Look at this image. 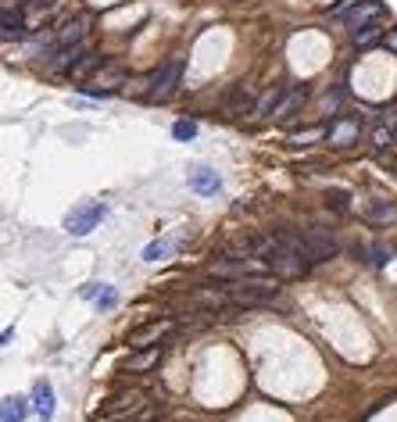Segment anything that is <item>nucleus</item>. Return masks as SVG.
<instances>
[{"label":"nucleus","instance_id":"9b49d317","mask_svg":"<svg viewBox=\"0 0 397 422\" xmlns=\"http://www.w3.org/2000/svg\"><path fill=\"white\" fill-rule=\"evenodd\" d=\"M161 361V347L154 344V347H140L129 361H126V372H147V369H154Z\"/></svg>","mask_w":397,"mask_h":422},{"label":"nucleus","instance_id":"0eeeda50","mask_svg":"<svg viewBox=\"0 0 397 422\" xmlns=\"http://www.w3.org/2000/svg\"><path fill=\"white\" fill-rule=\"evenodd\" d=\"M383 15V4H379V0H358V4H354V11L347 15V26L358 33V29H368L376 19Z\"/></svg>","mask_w":397,"mask_h":422},{"label":"nucleus","instance_id":"f257e3e1","mask_svg":"<svg viewBox=\"0 0 397 422\" xmlns=\"http://www.w3.org/2000/svg\"><path fill=\"white\" fill-rule=\"evenodd\" d=\"M254 251L265 258V265L272 269V272H279V276H301L311 262L308 258H301V254H293V251H286L283 244H279V237H268V240H258L254 244Z\"/></svg>","mask_w":397,"mask_h":422},{"label":"nucleus","instance_id":"20e7f679","mask_svg":"<svg viewBox=\"0 0 397 422\" xmlns=\"http://www.w3.org/2000/svg\"><path fill=\"white\" fill-rule=\"evenodd\" d=\"M304 254H308L311 265L315 262H329L336 254V240L326 230H311V233H304Z\"/></svg>","mask_w":397,"mask_h":422},{"label":"nucleus","instance_id":"1a4fd4ad","mask_svg":"<svg viewBox=\"0 0 397 422\" xmlns=\"http://www.w3.org/2000/svg\"><path fill=\"white\" fill-rule=\"evenodd\" d=\"M190 190L194 193H204V197H211V193H218L222 190V179H218V172H211V168H194L190 172Z\"/></svg>","mask_w":397,"mask_h":422},{"label":"nucleus","instance_id":"f03ea898","mask_svg":"<svg viewBox=\"0 0 397 422\" xmlns=\"http://www.w3.org/2000/svg\"><path fill=\"white\" fill-rule=\"evenodd\" d=\"M104 215H108V207H104L101 200H83V204H76V207L69 211L65 230H69L72 237H86V233H94V230L101 226Z\"/></svg>","mask_w":397,"mask_h":422},{"label":"nucleus","instance_id":"ddd939ff","mask_svg":"<svg viewBox=\"0 0 397 422\" xmlns=\"http://www.w3.org/2000/svg\"><path fill=\"white\" fill-rule=\"evenodd\" d=\"M33 397H36L33 404H36L40 418H51V415H54V390H51V383H47V379H40V383H36V393H33Z\"/></svg>","mask_w":397,"mask_h":422},{"label":"nucleus","instance_id":"f8f14e48","mask_svg":"<svg viewBox=\"0 0 397 422\" xmlns=\"http://www.w3.org/2000/svg\"><path fill=\"white\" fill-rule=\"evenodd\" d=\"M144 401H147V393H144V390H133V393L115 397L104 411H108V415H119V411H136V408H144Z\"/></svg>","mask_w":397,"mask_h":422},{"label":"nucleus","instance_id":"2eb2a0df","mask_svg":"<svg viewBox=\"0 0 397 422\" xmlns=\"http://www.w3.org/2000/svg\"><path fill=\"white\" fill-rule=\"evenodd\" d=\"M365 215H368L372 222H390V219L397 215V207L386 204V200H368V204H365Z\"/></svg>","mask_w":397,"mask_h":422},{"label":"nucleus","instance_id":"4468645a","mask_svg":"<svg viewBox=\"0 0 397 422\" xmlns=\"http://www.w3.org/2000/svg\"><path fill=\"white\" fill-rule=\"evenodd\" d=\"M29 411L26 397H4V408H0V422H22Z\"/></svg>","mask_w":397,"mask_h":422},{"label":"nucleus","instance_id":"a211bd4d","mask_svg":"<svg viewBox=\"0 0 397 422\" xmlns=\"http://www.w3.org/2000/svg\"><path fill=\"white\" fill-rule=\"evenodd\" d=\"M19 33H22V15L11 11V8H4V40H11Z\"/></svg>","mask_w":397,"mask_h":422},{"label":"nucleus","instance_id":"423d86ee","mask_svg":"<svg viewBox=\"0 0 397 422\" xmlns=\"http://www.w3.org/2000/svg\"><path fill=\"white\" fill-rule=\"evenodd\" d=\"M326 140H329L333 147H351V143L358 140V118L336 115V118L329 122V133H326Z\"/></svg>","mask_w":397,"mask_h":422},{"label":"nucleus","instance_id":"4be33fe9","mask_svg":"<svg viewBox=\"0 0 397 422\" xmlns=\"http://www.w3.org/2000/svg\"><path fill=\"white\" fill-rule=\"evenodd\" d=\"M326 200H329L336 211H347V200H351V197H347L343 190H329V193H326Z\"/></svg>","mask_w":397,"mask_h":422},{"label":"nucleus","instance_id":"9d476101","mask_svg":"<svg viewBox=\"0 0 397 422\" xmlns=\"http://www.w3.org/2000/svg\"><path fill=\"white\" fill-rule=\"evenodd\" d=\"M304 97H308V90H304V86H297V90L283 93V97H279V104L272 108V118H276V122H286V118H290V115L304 104Z\"/></svg>","mask_w":397,"mask_h":422},{"label":"nucleus","instance_id":"dca6fc26","mask_svg":"<svg viewBox=\"0 0 397 422\" xmlns=\"http://www.w3.org/2000/svg\"><path fill=\"white\" fill-rule=\"evenodd\" d=\"M79 40H83V19L65 22V29L58 33V43H61V47H72V43H79Z\"/></svg>","mask_w":397,"mask_h":422},{"label":"nucleus","instance_id":"39448f33","mask_svg":"<svg viewBox=\"0 0 397 422\" xmlns=\"http://www.w3.org/2000/svg\"><path fill=\"white\" fill-rule=\"evenodd\" d=\"M169 333H172V319L147 322V326H140V329L129 333V347H133V351H140V347H154V344H161Z\"/></svg>","mask_w":397,"mask_h":422},{"label":"nucleus","instance_id":"f3484780","mask_svg":"<svg viewBox=\"0 0 397 422\" xmlns=\"http://www.w3.org/2000/svg\"><path fill=\"white\" fill-rule=\"evenodd\" d=\"M279 97H283V86H272V90H265V97L258 101L254 115H272V108L279 104Z\"/></svg>","mask_w":397,"mask_h":422},{"label":"nucleus","instance_id":"b1692460","mask_svg":"<svg viewBox=\"0 0 397 422\" xmlns=\"http://www.w3.org/2000/svg\"><path fill=\"white\" fill-rule=\"evenodd\" d=\"M372 40H376V29H372V26H368V29H361V33H354V43H358V47H368Z\"/></svg>","mask_w":397,"mask_h":422},{"label":"nucleus","instance_id":"aec40b11","mask_svg":"<svg viewBox=\"0 0 397 422\" xmlns=\"http://www.w3.org/2000/svg\"><path fill=\"white\" fill-rule=\"evenodd\" d=\"M165 254H169V240H154L144 247V262H161Z\"/></svg>","mask_w":397,"mask_h":422},{"label":"nucleus","instance_id":"393cba45","mask_svg":"<svg viewBox=\"0 0 397 422\" xmlns=\"http://www.w3.org/2000/svg\"><path fill=\"white\" fill-rule=\"evenodd\" d=\"M393 143V133L390 129H376V147H390Z\"/></svg>","mask_w":397,"mask_h":422},{"label":"nucleus","instance_id":"7ed1b4c3","mask_svg":"<svg viewBox=\"0 0 397 422\" xmlns=\"http://www.w3.org/2000/svg\"><path fill=\"white\" fill-rule=\"evenodd\" d=\"M179 76H183V61H179V58L165 61V65H161V68L147 79V97H154V101L172 97V93H176V86H179Z\"/></svg>","mask_w":397,"mask_h":422},{"label":"nucleus","instance_id":"6e6552de","mask_svg":"<svg viewBox=\"0 0 397 422\" xmlns=\"http://www.w3.org/2000/svg\"><path fill=\"white\" fill-rule=\"evenodd\" d=\"M226 115H243V111H254L258 108V101H254V90L251 86H243V83H236L233 90H229V97H226Z\"/></svg>","mask_w":397,"mask_h":422},{"label":"nucleus","instance_id":"5701e85b","mask_svg":"<svg viewBox=\"0 0 397 422\" xmlns=\"http://www.w3.org/2000/svg\"><path fill=\"white\" fill-rule=\"evenodd\" d=\"M115 301H119V294H115L111 287H104L101 297H97V308H115Z\"/></svg>","mask_w":397,"mask_h":422},{"label":"nucleus","instance_id":"412c9836","mask_svg":"<svg viewBox=\"0 0 397 422\" xmlns=\"http://www.w3.org/2000/svg\"><path fill=\"white\" fill-rule=\"evenodd\" d=\"M97 61H101V58H94V54H83V58L76 61V68H72V76H86V72H90V68H94Z\"/></svg>","mask_w":397,"mask_h":422},{"label":"nucleus","instance_id":"a878e982","mask_svg":"<svg viewBox=\"0 0 397 422\" xmlns=\"http://www.w3.org/2000/svg\"><path fill=\"white\" fill-rule=\"evenodd\" d=\"M386 47L397 54V29H390V33H386Z\"/></svg>","mask_w":397,"mask_h":422},{"label":"nucleus","instance_id":"6ab92c4d","mask_svg":"<svg viewBox=\"0 0 397 422\" xmlns=\"http://www.w3.org/2000/svg\"><path fill=\"white\" fill-rule=\"evenodd\" d=\"M172 136H176V140H194V136H197V122H190V118H179V122L172 125Z\"/></svg>","mask_w":397,"mask_h":422}]
</instances>
